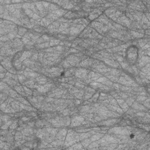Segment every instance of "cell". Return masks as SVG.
Here are the masks:
<instances>
[{"instance_id":"obj_1","label":"cell","mask_w":150,"mask_h":150,"mask_svg":"<svg viewBox=\"0 0 150 150\" xmlns=\"http://www.w3.org/2000/svg\"><path fill=\"white\" fill-rule=\"evenodd\" d=\"M138 57V49L136 46L131 45L126 50V59L127 62L131 65L137 62Z\"/></svg>"}]
</instances>
